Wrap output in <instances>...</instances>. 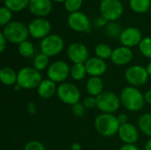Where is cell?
Wrapping results in <instances>:
<instances>
[{
    "instance_id": "obj_1",
    "label": "cell",
    "mask_w": 151,
    "mask_h": 150,
    "mask_svg": "<svg viewBox=\"0 0 151 150\" xmlns=\"http://www.w3.org/2000/svg\"><path fill=\"white\" fill-rule=\"evenodd\" d=\"M121 105L131 112H137L143 109L145 103L144 95L135 87L127 86L124 88L120 93Z\"/></svg>"
},
{
    "instance_id": "obj_2",
    "label": "cell",
    "mask_w": 151,
    "mask_h": 150,
    "mask_svg": "<svg viewBox=\"0 0 151 150\" xmlns=\"http://www.w3.org/2000/svg\"><path fill=\"white\" fill-rule=\"evenodd\" d=\"M96 131L103 137L110 138L118 134L120 124L117 116L114 114L102 113L99 114L94 121Z\"/></svg>"
},
{
    "instance_id": "obj_3",
    "label": "cell",
    "mask_w": 151,
    "mask_h": 150,
    "mask_svg": "<svg viewBox=\"0 0 151 150\" xmlns=\"http://www.w3.org/2000/svg\"><path fill=\"white\" fill-rule=\"evenodd\" d=\"M3 34L8 42L19 44L27 40L29 35L28 27L20 21H12L3 27Z\"/></svg>"
},
{
    "instance_id": "obj_4",
    "label": "cell",
    "mask_w": 151,
    "mask_h": 150,
    "mask_svg": "<svg viewBox=\"0 0 151 150\" xmlns=\"http://www.w3.org/2000/svg\"><path fill=\"white\" fill-rule=\"evenodd\" d=\"M42 80L41 72L35 67L26 66L18 71L17 84L19 85L22 89L31 90L37 88Z\"/></svg>"
},
{
    "instance_id": "obj_5",
    "label": "cell",
    "mask_w": 151,
    "mask_h": 150,
    "mask_svg": "<svg viewBox=\"0 0 151 150\" xmlns=\"http://www.w3.org/2000/svg\"><path fill=\"white\" fill-rule=\"evenodd\" d=\"M97 109L102 113L113 114L119 111L121 101L120 97L112 91H104L96 97Z\"/></svg>"
},
{
    "instance_id": "obj_6",
    "label": "cell",
    "mask_w": 151,
    "mask_h": 150,
    "mask_svg": "<svg viewBox=\"0 0 151 150\" xmlns=\"http://www.w3.org/2000/svg\"><path fill=\"white\" fill-rule=\"evenodd\" d=\"M57 95L62 103L72 106L80 102L81 93L75 84L65 81L58 86Z\"/></svg>"
},
{
    "instance_id": "obj_7",
    "label": "cell",
    "mask_w": 151,
    "mask_h": 150,
    "mask_svg": "<svg viewBox=\"0 0 151 150\" xmlns=\"http://www.w3.org/2000/svg\"><path fill=\"white\" fill-rule=\"evenodd\" d=\"M65 47L64 39L56 34H50L41 41L40 50L50 57H55L62 52Z\"/></svg>"
},
{
    "instance_id": "obj_8",
    "label": "cell",
    "mask_w": 151,
    "mask_h": 150,
    "mask_svg": "<svg viewBox=\"0 0 151 150\" xmlns=\"http://www.w3.org/2000/svg\"><path fill=\"white\" fill-rule=\"evenodd\" d=\"M70 71L71 67L66 62L63 60H57L50 63L46 70V73L48 79L57 84H61L65 82V80L68 79L70 76Z\"/></svg>"
},
{
    "instance_id": "obj_9",
    "label": "cell",
    "mask_w": 151,
    "mask_h": 150,
    "mask_svg": "<svg viewBox=\"0 0 151 150\" xmlns=\"http://www.w3.org/2000/svg\"><path fill=\"white\" fill-rule=\"evenodd\" d=\"M150 75L147 72L146 67L140 65H134L127 68L125 72V79L127 83L135 88L144 86L149 80Z\"/></svg>"
},
{
    "instance_id": "obj_10",
    "label": "cell",
    "mask_w": 151,
    "mask_h": 150,
    "mask_svg": "<svg viewBox=\"0 0 151 150\" xmlns=\"http://www.w3.org/2000/svg\"><path fill=\"white\" fill-rule=\"evenodd\" d=\"M124 8L120 0H103L100 4L101 16L108 22L118 20L122 13Z\"/></svg>"
},
{
    "instance_id": "obj_11",
    "label": "cell",
    "mask_w": 151,
    "mask_h": 150,
    "mask_svg": "<svg viewBox=\"0 0 151 150\" xmlns=\"http://www.w3.org/2000/svg\"><path fill=\"white\" fill-rule=\"evenodd\" d=\"M67 24L71 29L78 33H89L91 31L89 18L84 12L80 11L68 15Z\"/></svg>"
},
{
    "instance_id": "obj_12",
    "label": "cell",
    "mask_w": 151,
    "mask_h": 150,
    "mask_svg": "<svg viewBox=\"0 0 151 150\" xmlns=\"http://www.w3.org/2000/svg\"><path fill=\"white\" fill-rule=\"evenodd\" d=\"M66 55L73 64H85L89 58L88 49L81 42L71 43L66 50Z\"/></svg>"
},
{
    "instance_id": "obj_13",
    "label": "cell",
    "mask_w": 151,
    "mask_h": 150,
    "mask_svg": "<svg viewBox=\"0 0 151 150\" xmlns=\"http://www.w3.org/2000/svg\"><path fill=\"white\" fill-rule=\"evenodd\" d=\"M28 27L29 35L35 39H43L49 34H50L51 25L50 22L44 18H36L34 19Z\"/></svg>"
},
{
    "instance_id": "obj_14",
    "label": "cell",
    "mask_w": 151,
    "mask_h": 150,
    "mask_svg": "<svg viewBox=\"0 0 151 150\" xmlns=\"http://www.w3.org/2000/svg\"><path fill=\"white\" fill-rule=\"evenodd\" d=\"M142 39V33L139 28L134 27H128L123 29L119 36V41L122 46H126L128 48L139 46Z\"/></svg>"
},
{
    "instance_id": "obj_15",
    "label": "cell",
    "mask_w": 151,
    "mask_h": 150,
    "mask_svg": "<svg viewBox=\"0 0 151 150\" xmlns=\"http://www.w3.org/2000/svg\"><path fill=\"white\" fill-rule=\"evenodd\" d=\"M138 126L128 122L123 125H120L118 135L120 141L124 144H135L140 137Z\"/></svg>"
},
{
    "instance_id": "obj_16",
    "label": "cell",
    "mask_w": 151,
    "mask_h": 150,
    "mask_svg": "<svg viewBox=\"0 0 151 150\" xmlns=\"http://www.w3.org/2000/svg\"><path fill=\"white\" fill-rule=\"evenodd\" d=\"M134 57V52L131 48L126 46H119L113 50L111 61L118 66L128 65Z\"/></svg>"
},
{
    "instance_id": "obj_17",
    "label": "cell",
    "mask_w": 151,
    "mask_h": 150,
    "mask_svg": "<svg viewBox=\"0 0 151 150\" xmlns=\"http://www.w3.org/2000/svg\"><path fill=\"white\" fill-rule=\"evenodd\" d=\"M85 67L88 75L90 77H101L107 72L108 69L105 60H103L97 57H89L85 63Z\"/></svg>"
},
{
    "instance_id": "obj_18",
    "label": "cell",
    "mask_w": 151,
    "mask_h": 150,
    "mask_svg": "<svg viewBox=\"0 0 151 150\" xmlns=\"http://www.w3.org/2000/svg\"><path fill=\"white\" fill-rule=\"evenodd\" d=\"M28 8L33 15L37 18H44L52 10L51 0H30Z\"/></svg>"
},
{
    "instance_id": "obj_19",
    "label": "cell",
    "mask_w": 151,
    "mask_h": 150,
    "mask_svg": "<svg viewBox=\"0 0 151 150\" xmlns=\"http://www.w3.org/2000/svg\"><path fill=\"white\" fill-rule=\"evenodd\" d=\"M38 95L42 99H50L57 95L58 86L57 83L50 80V79H43L38 88H36Z\"/></svg>"
},
{
    "instance_id": "obj_20",
    "label": "cell",
    "mask_w": 151,
    "mask_h": 150,
    "mask_svg": "<svg viewBox=\"0 0 151 150\" xmlns=\"http://www.w3.org/2000/svg\"><path fill=\"white\" fill-rule=\"evenodd\" d=\"M104 84L101 77H89L86 81V90L88 95L97 97L104 92Z\"/></svg>"
},
{
    "instance_id": "obj_21",
    "label": "cell",
    "mask_w": 151,
    "mask_h": 150,
    "mask_svg": "<svg viewBox=\"0 0 151 150\" xmlns=\"http://www.w3.org/2000/svg\"><path fill=\"white\" fill-rule=\"evenodd\" d=\"M18 72L9 66H4L0 71V80L5 86H14L17 84Z\"/></svg>"
},
{
    "instance_id": "obj_22",
    "label": "cell",
    "mask_w": 151,
    "mask_h": 150,
    "mask_svg": "<svg viewBox=\"0 0 151 150\" xmlns=\"http://www.w3.org/2000/svg\"><path fill=\"white\" fill-rule=\"evenodd\" d=\"M137 126L139 130L149 138H151V112H147L140 116Z\"/></svg>"
},
{
    "instance_id": "obj_23",
    "label": "cell",
    "mask_w": 151,
    "mask_h": 150,
    "mask_svg": "<svg viewBox=\"0 0 151 150\" xmlns=\"http://www.w3.org/2000/svg\"><path fill=\"white\" fill-rule=\"evenodd\" d=\"M129 6L135 13H145L150 10L151 0H129Z\"/></svg>"
},
{
    "instance_id": "obj_24",
    "label": "cell",
    "mask_w": 151,
    "mask_h": 150,
    "mask_svg": "<svg viewBox=\"0 0 151 150\" xmlns=\"http://www.w3.org/2000/svg\"><path fill=\"white\" fill-rule=\"evenodd\" d=\"M50 57L40 52L36 54L33 60V67H35L39 72L47 70L50 65Z\"/></svg>"
},
{
    "instance_id": "obj_25",
    "label": "cell",
    "mask_w": 151,
    "mask_h": 150,
    "mask_svg": "<svg viewBox=\"0 0 151 150\" xmlns=\"http://www.w3.org/2000/svg\"><path fill=\"white\" fill-rule=\"evenodd\" d=\"M87 74L85 64H73L71 66L70 76L73 80L81 81L85 79Z\"/></svg>"
},
{
    "instance_id": "obj_26",
    "label": "cell",
    "mask_w": 151,
    "mask_h": 150,
    "mask_svg": "<svg viewBox=\"0 0 151 150\" xmlns=\"http://www.w3.org/2000/svg\"><path fill=\"white\" fill-rule=\"evenodd\" d=\"M113 50L111 49V47L106 43L101 42L98 43L96 47H95V54L96 57L103 59V60H106V59H111V54H112Z\"/></svg>"
},
{
    "instance_id": "obj_27",
    "label": "cell",
    "mask_w": 151,
    "mask_h": 150,
    "mask_svg": "<svg viewBox=\"0 0 151 150\" xmlns=\"http://www.w3.org/2000/svg\"><path fill=\"white\" fill-rule=\"evenodd\" d=\"M35 49L34 44L28 40H27L18 45V52L23 57L27 58V57H33L35 54Z\"/></svg>"
},
{
    "instance_id": "obj_28",
    "label": "cell",
    "mask_w": 151,
    "mask_h": 150,
    "mask_svg": "<svg viewBox=\"0 0 151 150\" xmlns=\"http://www.w3.org/2000/svg\"><path fill=\"white\" fill-rule=\"evenodd\" d=\"M30 0H4V4L12 11H20L28 6Z\"/></svg>"
},
{
    "instance_id": "obj_29",
    "label": "cell",
    "mask_w": 151,
    "mask_h": 150,
    "mask_svg": "<svg viewBox=\"0 0 151 150\" xmlns=\"http://www.w3.org/2000/svg\"><path fill=\"white\" fill-rule=\"evenodd\" d=\"M123 29L121 28V26L117 23L116 21H111V22H108L107 25L105 26V33L106 34L110 37V38H119L122 33Z\"/></svg>"
},
{
    "instance_id": "obj_30",
    "label": "cell",
    "mask_w": 151,
    "mask_h": 150,
    "mask_svg": "<svg viewBox=\"0 0 151 150\" xmlns=\"http://www.w3.org/2000/svg\"><path fill=\"white\" fill-rule=\"evenodd\" d=\"M139 50L144 57L151 60V36H147L142 39L139 44Z\"/></svg>"
},
{
    "instance_id": "obj_31",
    "label": "cell",
    "mask_w": 151,
    "mask_h": 150,
    "mask_svg": "<svg viewBox=\"0 0 151 150\" xmlns=\"http://www.w3.org/2000/svg\"><path fill=\"white\" fill-rule=\"evenodd\" d=\"M12 11L8 9L5 6H2L0 8V26L1 27H5L7 24H9L12 19Z\"/></svg>"
},
{
    "instance_id": "obj_32",
    "label": "cell",
    "mask_w": 151,
    "mask_h": 150,
    "mask_svg": "<svg viewBox=\"0 0 151 150\" xmlns=\"http://www.w3.org/2000/svg\"><path fill=\"white\" fill-rule=\"evenodd\" d=\"M82 4H83V0H66L64 3V5H65V9L68 12L73 13L75 11H79Z\"/></svg>"
},
{
    "instance_id": "obj_33",
    "label": "cell",
    "mask_w": 151,
    "mask_h": 150,
    "mask_svg": "<svg viewBox=\"0 0 151 150\" xmlns=\"http://www.w3.org/2000/svg\"><path fill=\"white\" fill-rule=\"evenodd\" d=\"M85 111H86V108L83 105V103L81 102L72 105V112L75 117H78V118L82 117L85 114Z\"/></svg>"
},
{
    "instance_id": "obj_34",
    "label": "cell",
    "mask_w": 151,
    "mask_h": 150,
    "mask_svg": "<svg viewBox=\"0 0 151 150\" xmlns=\"http://www.w3.org/2000/svg\"><path fill=\"white\" fill-rule=\"evenodd\" d=\"M24 150H46V149L41 141H30L25 145Z\"/></svg>"
},
{
    "instance_id": "obj_35",
    "label": "cell",
    "mask_w": 151,
    "mask_h": 150,
    "mask_svg": "<svg viewBox=\"0 0 151 150\" xmlns=\"http://www.w3.org/2000/svg\"><path fill=\"white\" fill-rule=\"evenodd\" d=\"M82 103L85 106L86 109H94V108H97V102H96V97L91 96V95H88L86 96L83 100H82Z\"/></svg>"
},
{
    "instance_id": "obj_36",
    "label": "cell",
    "mask_w": 151,
    "mask_h": 150,
    "mask_svg": "<svg viewBox=\"0 0 151 150\" xmlns=\"http://www.w3.org/2000/svg\"><path fill=\"white\" fill-rule=\"evenodd\" d=\"M27 111L30 115H35L37 112V106L34 102H28L27 104Z\"/></svg>"
},
{
    "instance_id": "obj_37",
    "label": "cell",
    "mask_w": 151,
    "mask_h": 150,
    "mask_svg": "<svg viewBox=\"0 0 151 150\" xmlns=\"http://www.w3.org/2000/svg\"><path fill=\"white\" fill-rule=\"evenodd\" d=\"M7 40L6 38L4 37V35L3 34V33L1 32L0 33V52L3 53L4 51V50L6 49V46H7Z\"/></svg>"
},
{
    "instance_id": "obj_38",
    "label": "cell",
    "mask_w": 151,
    "mask_h": 150,
    "mask_svg": "<svg viewBox=\"0 0 151 150\" xmlns=\"http://www.w3.org/2000/svg\"><path fill=\"white\" fill-rule=\"evenodd\" d=\"M118 118V120L119 122L120 125H123V124H126V123H128V116L125 113H122V114H119V116H117Z\"/></svg>"
},
{
    "instance_id": "obj_39",
    "label": "cell",
    "mask_w": 151,
    "mask_h": 150,
    "mask_svg": "<svg viewBox=\"0 0 151 150\" xmlns=\"http://www.w3.org/2000/svg\"><path fill=\"white\" fill-rule=\"evenodd\" d=\"M119 150H140L135 144H124Z\"/></svg>"
},
{
    "instance_id": "obj_40",
    "label": "cell",
    "mask_w": 151,
    "mask_h": 150,
    "mask_svg": "<svg viewBox=\"0 0 151 150\" xmlns=\"http://www.w3.org/2000/svg\"><path fill=\"white\" fill-rule=\"evenodd\" d=\"M107 22H108V21H107L104 17L100 16V17H98V18L96 19V25L97 27H105V26L107 25Z\"/></svg>"
},
{
    "instance_id": "obj_41",
    "label": "cell",
    "mask_w": 151,
    "mask_h": 150,
    "mask_svg": "<svg viewBox=\"0 0 151 150\" xmlns=\"http://www.w3.org/2000/svg\"><path fill=\"white\" fill-rule=\"evenodd\" d=\"M144 99H145V103L151 105V89H149L145 92L144 94Z\"/></svg>"
},
{
    "instance_id": "obj_42",
    "label": "cell",
    "mask_w": 151,
    "mask_h": 150,
    "mask_svg": "<svg viewBox=\"0 0 151 150\" xmlns=\"http://www.w3.org/2000/svg\"><path fill=\"white\" fill-rule=\"evenodd\" d=\"M71 149L72 150H81V146L78 143V142H74L72 144L71 146Z\"/></svg>"
},
{
    "instance_id": "obj_43",
    "label": "cell",
    "mask_w": 151,
    "mask_h": 150,
    "mask_svg": "<svg viewBox=\"0 0 151 150\" xmlns=\"http://www.w3.org/2000/svg\"><path fill=\"white\" fill-rule=\"evenodd\" d=\"M143 150H151V138H150L147 142L145 143V146H144V149Z\"/></svg>"
},
{
    "instance_id": "obj_44",
    "label": "cell",
    "mask_w": 151,
    "mask_h": 150,
    "mask_svg": "<svg viewBox=\"0 0 151 150\" xmlns=\"http://www.w3.org/2000/svg\"><path fill=\"white\" fill-rule=\"evenodd\" d=\"M146 70H147L148 74H149L150 76H151V61L147 64V65H146Z\"/></svg>"
},
{
    "instance_id": "obj_45",
    "label": "cell",
    "mask_w": 151,
    "mask_h": 150,
    "mask_svg": "<svg viewBox=\"0 0 151 150\" xmlns=\"http://www.w3.org/2000/svg\"><path fill=\"white\" fill-rule=\"evenodd\" d=\"M13 87H14V90H15V91H19V90H21V89H22V88H21V87H20L19 85H18V84H15Z\"/></svg>"
},
{
    "instance_id": "obj_46",
    "label": "cell",
    "mask_w": 151,
    "mask_h": 150,
    "mask_svg": "<svg viewBox=\"0 0 151 150\" xmlns=\"http://www.w3.org/2000/svg\"><path fill=\"white\" fill-rule=\"evenodd\" d=\"M53 1H55V2H57V3H65L66 0H53Z\"/></svg>"
},
{
    "instance_id": "obj_47",
    "label": "cell",
    "mask_w": 151,
    "mask_h": 150,
    "mask_svg": "<svg viewBox=\"0 0 151 150\" xmlns=\"http://www.w3.org/2000/svg\"><path fill=\"white\" fill-rule=\"evenodd\" d=\"M150 14H151V7H150Z\"/></svg>"
},
{
    "instance_id": "obj_48",
    "label": "cell",
    "mask_w": 151,
    "mask_h": 150,
    "mask_svg": "<svg viewBox=\"0 0 151 150\" xmlns=\"http://www.w3.org/2000/svg\"><path fill=\"white\" fill-rule=\"evenodd\" d=\"M0 1H2V2H4V0H0Z\"/></svg>"
},
{
    "instance_id": "obj_49",
    "label": "cell",
    "mask_w": 151,
    "mask_h": 150,
    "mask_svg": "<svg viewBox=\"0 0 151 150\" xmlns=\"http://www.w3.org/2000/svg\"><path fill=\"white\" fill-rule=\"evenodd\" d=\"M97 1H99V0H97ZM100 1H103V0H100Z\"/></svg>"
}]
</instances>
